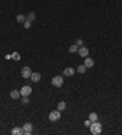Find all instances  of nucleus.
<instances>
[{"label":"nucleus","mask_w":122,"mask_h":135,"mask_svg":"<svg viewBox=\"0 0 122 135\" xmlns=\"http://www.w3.org/2000/svg\"><path fill=\"white\" fill-rule=\"evenodd\" d=\"M88 119H89V121H90L91 123H93V122H96V121H98V114H96L95 112H91V113L89 114Z\"/></svg>","instance_id":"ddd939ff"},{"label":"nucleus","mask_w":122,"mask_h":135,"mask_svg":"<svg viewBox=\"0 0 122 135\" xmlns=\"http://www.w3.org/2000/svg\"><path fill=\"white\" fill-rule=\"evenodd\" d=\"M84 65H86L87 68H91L94 66V60L91 59V57H86L84 59Z\"/></svg>","instance_id":"6e6552de"},{"label":"nucleus","mask_w":122,"mask_h":135,"mask_svg":"<svg viewBox=\"0 0 122 135\" xmlns=\"http://www.w3.org/2000/svg\"><path fill=\"white\" fill-rule=\"evenodd\" d=\"M22 128L25 129V134L26 135H30L32 134V131H33V125H32L30 123H26Z\"/></svg>","instance_id":"0eeeda50"},{"label":"nucleus","mask_w":122,"mask_h":135,"mask_svg":"<svg viewBox=\"0 0 122 135\" xmlns=\"http://www.w3.org/2000/svg\"><path fill=\"white\" fill-rule=\"evenodd\" d=\"M51 84L54 85V86H56V88H61V86L64 85V78H61L60 76L54 77L51 80Z\"/></svg>","instance_id":"f03ea898"},{"label":"nucleus","mask_w":122,"mask_h":135,"mask_svg":"<svg viewBox=\"0 0 122 135\" xmlns=\"http://www.w3.org/2000/svg\"><path fill=\"white\" fill-rule=\"evenodd\" d=\"M10 96L12 97V99H15V100H16V99H18V97L21 96V93H20L18 90H12V91L10 93Z\"/></svg>","instance_id":"f8f14e48"},{"label":"nucleus","mask_w":122,"mask_h":135,"mask_svg":"<svg viewBox=\"0 0 122 135\" xmlns=\"http://www.w3.org/2000/svg\"><path fill=\"white\" fill-rule=\"evenodd\" d=\"M30 23H32V22L28 21V20H26V21H25V28H26V29H28V28L30 27Z\"/></svg>","instance_id":"aec40b11"},{"label":"nucleus","mask_w":122,"mask_h":135,"mask_svg":"<svg viewBox=\"0 0 122 135\" xmlns=\"http://www.w3.org/2000/svg\"><path fill=\"white\" fill-rule=\"evenodd\" d=\"M90 124H91V122L90 121H89V119H88V121H86V122H84V125H86V127H90Z\"/></svg>","instance_id":"412c9836"},{"label":"nucleus","mask_w":122,"mask_h":135,"mask_svg":"<svg viewBox=\"0 0 122 135\" xmlns=\"http://www.w3.org/2000/svg\"><path fill=\"white\" fill-rule=\"evenodd\" d=\"M40 78H42V76H40L39 73H37V72L30 74V79H32V82H34V83H38L40 80Z\"/></svg>","instance_id":"9b49d317"},{"label":"nucleus","mask_w":122,"mask_h":135,"mask_svg":"<svg viewBox=\"0 0 122 135\" xmlns=\"http://www.w3.org/2000/svg\"><path fill=\"white\" fill-rule=\"evenodd\" d=\"M57 110L60 111H65L66 110V104L64 101H61V102H59V104H57Z\"/></svg>","instance_id":"4468645a"},{"label":"nucleus","mask_w":122,"mask_h":135,"mask_svg":"<svg viewBox=\"0 0 122 135\" xmlns=\"http://www.w3.org/2000/svg\"><path fill=\"white\" fill-rule=\"evenodd\" d=\"M78 55L81 56V57H87L88 56V54H89V50H88V47H86V46H79L78 47Z\"/></svg>","instance_id":"20e7f679"},{"label":"nucleus","mask_w":122,"mask_h":135,"mask_svg":"<svg viewBox=\"0 0 122 135\" xmlns=\"http://www.w3.org/2000/svg\"><path fill=\"white\" fill-rule=\"evenodd\" d=\"M11 134L12 135H22V134H25V129L23 128H13L12 130H11Z\"/></svg>","instance_id":"1a4fd4ad"},{"label":"nucleus","mask_w":122,"mask_h":135,"mask_svg":"<svg viewBox=\"0 0 122 135\" xmlns=\"http://www.w3.org/2000/svg\"><path fill=\"white\" fill-rule=\"evenodd\" d=\"M74 74V69L72 67H67L65 68V71H64V76L66 77H72Z\"/></svg>","instance_id":"9d476101"},{"label":"nucleus","mask_w":122,"mask_h":135,"mask_svg":"<svg viewBox=\"0 0 122 135\" xmlns=\"http://www.w3.org/2000/svg\"><path fill=\"white\" fill-rule=\"evenodd\" d=\"M26 20H28V21H30V22H33L35 20V13L34 12H29L28 15H27Z\"/></svg>","instance_id":"a211bd4d"},{"label":"nucleus","mask_w":122,"mask_h":135,"mask_svg":"<svg viewBox=\"0 0 122 135\" xmlns=\"http://www.w3.org/2000/svg\"><path fill=\"white\" fill-rule=\"evenodd\" d=\"M90 131H91V134L93 135H99L101 133V130H103V128H101V124L98 121L96 122H93L90 124Z\"/></svg>","instance_id":"f257e3e1"},{"label":"nucleus","mask_w":122,"mask_h":135,"mask_svg":"<svg viewBox=\"0 0 122 135\" xmlns=\"http://www.w3.org/2000/svg\"><path fill=\"white\" fill-rule=\"evenodd\" d=\"M86 71H87V67H86V65H79L78 68H77V72H78V73H81V74H82V73H84Z\"/></svg>","instance_id":"f3484780"},{"label":"nucleus","mask_w":122,"mask_h":135,"mask_svg":"<svg viewBox=\"0 0 122 135\" xmlns=\"http://www.w3.org/2000/svg\"><path fill=\"white\" fill-rule=\"evenodd\" d=\"M61 118V113L60 111H51L50 113H49V119L50 121H52V122H56V121H59V119Z\"/></svg>","instance_id":"7ed1b4c3"},{"label":"nucleus","mask_w":122,"mask_h":135,"mask_svg":"<svg viewBox=\"0 0 122 135\" xmlns=\"http://www.w3.org/2000/svg\"><path fill=\"white\" fill-rule=\"evenodd\" d=\"M78 45H77V44H74V45H71L70 47H68V51H70L71 54H73V52H77V51H78Z\"/></svg>","instance_id":"2eb2a0df"},{"label":"nucleus","mask_w":122,"mask_h":135,"mask_svg":"<svg viewBox=\"0 0 122 135\" xmlns=\"http://www.w3.org/2000/svg\"><path fill=\"white\" fill-rule=\"evenodd\" d=\"M21 74H22V77L23 78H30V74H32V71H30V68L29 67H23L22 68V71H21Z\"/></svg>","instance_id":"423d86ee"},{"label":"nucleus","mask_w":122,"mask_h":135,"mask_svg":"<svg viewBox=\"0 0 122 135\" xmlns=\"http://www.w3.org/2000/svg\"><path fill=\"white\" fill-rule=\"evenodd\" d=\"M76 44H77L78 46H82V45H83V40H82V39H78V40H77V43H76Z\"/></svg>","instance_id":"4be33fe9"},{"label":"nucleus","mask_w":122,"mask_h":135,"mask_svg":"<svg viewBox=\"0 0 122 135\" xmlns=\"http://www.w3.org/2000/svg\"><path fill=\"white\" fill-rule=\"evenodd\" d=\"M22 102H23V104H28V99H27L26 96H23V99H22Z\"/></svg>","instance_id":"5701e85b"},{"label":"nucleus","mask_w":122,"mask_h":135,"mask_svg":"<svg viewBox=\"0 0 122 135\" xmlns=\"http://www.w3.org/2000/svg\"><path fill=\"white\" fill-rule=\"evenodd\" d=\"M11 59L15 60V61H20L21 56H20V54H18V52H12V55H11Z\"/></svg>","instance_id":"6ab92c4d"},{"label":"nucleus","mask_w":122,"mask_h":135,"mask_svg":"<svg viewBox=\"0 0 122 135\" xmlns=\"http://www.w3.org/2000/svg\"><path fill=\"white\" fill-rule=\"evenodd\" d=\"M20 93H21L22 96H28V95L32 93V88L28 86V85H25V86H22V89L20 90Z\"/></svg>","instance_id":"39448f33"},{"label":"nucleus","mask_w":122,"mask_h":135,"mask_svg":"<svg viewBox=\"0 0 122 135\" xmlns=\"http://www.w3.org/2000/svg\"><path fill=\"white\" fill-rule=\"evenodd\" d=\"M16 21H17L18 23H25V21H26V17L20 13V15H17V17H16Z\"/></svg>","instance_id":"dca6fc26"}]
</instances>
